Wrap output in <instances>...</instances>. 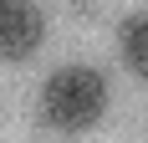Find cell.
I'll return each instance as SVG.
<instances>
[{
    "instance_id": "cell-2",
    "label": "cell",
    "mask_w": 148,
    "mask_h": 143,
    "mask_svg": "<svg viewBox=\"0 0 148 143\" xmlns=\"http://www.w3.org/2000/svg\"><path fill=\"white\" fill-rule=\"evenodd\" d=\"M46 36V15L31 0H0V61H26Z\"/></svg>"
},
{
    "instance_id": "cell-3",
    "label": "cell",
    "mask_w": 148,
    "mask_h": 143,
    "mask_svg": "<svg viewBox=\"0 0 148 143\" xmlns=\"http://www.w3.org/2000/svg\"><path fill=\"white\" fill-rule=\"evenodd\" d=\"M123 56H128V67L138 77H148V10L123 26Z\"/></svg>"
},
{
    "instance_id": "cell-1",
    "label": "cell",
    "mask_w": 148,
    "mask_h": 143,
    "mask_svg": "<svg viewBox=\"0 0 148 143\" xmlns=\"http://www.w3.org/2000/svg\"><path fill=\"white\" fill-rule=\"evenodd\" d=\"M107 113V82L92 67H61L41 87V118L56 133H87Z\"/></svg>"
}]
</instances>
